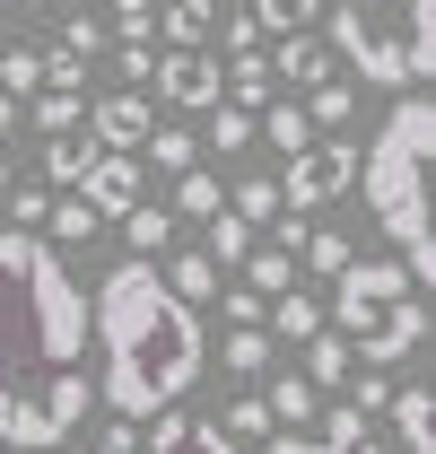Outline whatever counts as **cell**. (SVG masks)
<instances>
[{"label":"cell","mask_w":436,"mask_h":454,"mask_svg":"<svg viewBox=\"0 0 436 454\" xmlns=\"http://www.w3.org/2000/svg\"><path fill=\"white\" fill-rule=\"evenodd\" d=\"M88 288L35 227H0V446L53 454L88 419Z\"/></svg>","instance_id":"6da1fadb"},{"label":"cell","mask_w":436,"mask_h":454,"mask_svg":"<svg viewBox=\"0 0 436 454\" xmlns=\"http://www.w3.org/2000/svg\"><path fill=\"white\" fill-rule=\"evenodd\" d=\"M88 349L105 358L97 394H105L122 419H149L166 402H183L201 385V358H210L201 306H183V297L158 280V262H140V254L113 262L105 288L88 297Z\"/></svg>","instance_id":"7a4b0ae2"},{"label":"cell","mask_w":436,"mask_h":454,"mask_svg":"<svg viewBox=\"0 0 436 454\" xmlns=\"http://www.w3.org/2000/svg\"><path fill=\"white\" fill-rule=\"evenodd\" d=\"M428 149H436V106L428 97H393L384 131L358 149V192L376 227L393 236L401 271L410 280H436V236H428Z\"/></svg>","instance_id":"3957f363"},{"label":"cell","mask_w":436,"mask_h":454,"mask_svg":"<svg viewBox=\"0 0 436 454\" xmlns=\"http://www.w3.org/2000/svg\"><path fill=\"white\" fill-rule=\"evenodd\" d=\"M323 324L349 340V358H367V367H401L419 340H428V306H419V280L401 271V262H340L331 271V306Z\"/></svg>","instance_id":"277c9868"},{"label":"cell","mask_w":436,"mask_h":454,"mask_svg":"<svg viewBox=\"0 0 436 454\" xmlns=\"http://www.w3.org/2000/svg\"><path fill=\"white\" fill-rule=\"evenodd\" d=\"M315 35H323V44L349 61L367 88H410L401 35H384V27H376V9H323V18H315Z\"/></svg>","instance_id":"5b68a950"},{"label":"cell","mask_w":436,"mask_h":454,"mask_svg":"<svg viewBox=\"0 0 436 454\" xmlns=\"http://www.w3.org/2000/svg\"><path fill=\"white\" fill-rule=\"evenodd\" d=\"M358 184V140H306V149H288V175H279V210H297V219H315L323 201H340Z\"/></svg>","instance_id":"8992f818"},{"label":"cell","mask_w":436,"mask_h":454,"mask_svg":"<svg viewBox=\"0 0 436 454\" xmlns=\"http://www.w3.org/2000/svg\"><path fill=\"white\" fill-rule=\"evenodd\" d=\"M149 88H158L166 106H183V114H210L218 106V53L210 44H175V53H158Z\"/></svg>","instance_id":"52a82bcc"},{"label":"cell","mask_w":436,"mask_h":454,"mask_svg":"<svg viewBox=\"0 0 436 454\" xmlns=\"http://www.w3.org/2000/svg\"><path fill=\"white\" fill-rule=\"evenodd\" d=\"M79 201H88L97 219H122L131 201H149V167H140L131 149H97V167L79 175Z\"/></svg>","instance_id":"ba28073f"},{"label":"cell","mask_w":436,"mask_h":454,"mask_svg":"<svg viewBox=\"0 0 436 454\" xmlns=\"http://www.w3.org/2000/svg\"><path fill=\"white\" fill-rule=\"evenodd\" d=\"M140 454H236V437H227L218 419H201V411L166 402V411H149V437H140Z\"/></svg>","instance_id":"9c48e42d"},{"label":"cell","mask_w":436,"mask_h":454,"mask_svg":"<svg viewBox=\"0 0 436 454\" xmlns=\"http://www.w3.org/2000/svg\"><path fill=\"white\" fill-rule=\"evenodd\" d=\"M262 61H271V88H288V97H306V88L331 79V44L315 35V27H306V35H271Z\"/></svg>","instance_id":"30bf717a"},{"label":"cell","mask_w":436,"mask_h":454,"mask_svg":"<svg viewBox=\"0 0 436 454\" xmlns=\"http://www.w3.org/2000/svg\"><path fill=\"white\" fill-rule=\"evenodd\" d=\"M149 122H158V114H149V97H140V88H113V97H97V106H88V140H97V149H131V158H140Z\"/></svg>","instance_id":"8fae6325"},{"label":"cell","mask_w":436,"mask_h":454,"mask_svg":"<svg viewBox=\"0 0 436 454\" xmlns=\"http://www.w3.org/2000/svg\"><path fill=\"white\" fill-rule=\"evenodd\" d=\"M384 411H393V437H384L393 454H436V402H428V385H393Z\"/></svg>","instance_id":"7c38bea8"},{"label":"cell","mask_w":436,"mask_h":454,"mask_svg":"<svg viewBox=\"0 0 436 454\" xmlns=\"http://www.w3.org/2000/svg\"><path fill=\"white\" fill-rule=\"evenodd\" d=\"M158 280L175 288V297H183V306H210V297H218V262H210V254H201V245H192V254H175V245H166V262H158Z\"/></svg>","instance_id":"4fadbf2b"},{"label":"cell","mask_w":436,"mask_h":454,"mask_svg":"<svg viewBox=\"0 0 436 454\" xmlns=\"http://www.w3.org/2000/svg\"><path fill=\"white\" fill-rule=\"evenodd\" d=\"M262 333H271V340H315V333H323V306H315L306 288H279L271 306H262Z\"/></svg>","instance_id":"5bb4252c"},{"label":"cell","mask_w":436,"mask_h":454,"mask_svg":"<svg viewBox=\"0 0 436 454\" xmlns=\"http://www.w3.org/2000/svg\"><path fill=\"white\" fill-rule=\"evenodd\" d=\"M253 131H262V140H271L279 158H288V149H306V140H315V122H306V106H297V97H288V88H271V97H262V122H253Z\"/></svg>","instance_id":"9a60e30c"},{"label":"cell","mask_w":436,"mask_h":454,"mask_svg":"<svg viewBox=\"0 0 436 454\" xmlns=\"http://www.w3.org/2000/svg\"><path fill=\"white\" fill-rule=\"evenodd\" d=\"M140 167L183 175V167H201V140H192L183 122H149V140H140Z\"/></svg>","instance_id":"2e32d148"},{"label":"cell","mask_w":436,"mask_h":454,"mask_svg":"<svg viewBox=\"0 0 436 454\" xmlns=\"http://www.w3.org/2000/svg\"><path fill=\"white\" fill-rule=\"evenodd\" d=\"M122 245H131L140 262H158L166 245H175V210H158V201H131V210H122Z\"/></svg>","instance_id":"e0dca14e"},{"label":"cell","mask_w":436,"mask_h":454,"mask_svg":"<svg viewBox=\"0 0 436 454\" xmlns=\"http://www.w3.org/2000/svg\"><path fill=\"white\" fill-rule=\"evenodd\" d=\"M88 167H97V140H88V122H79V131H53V140H44V184H79Z\"/></svg>","instance_id":"ac0fdd59"},{"label":"cell","mask_w":436,"mask_h":454,"mask_svg":"<svg viewBox=\"0 0 436 454\" xmlns=\"http://www.w3.org/2000/svg\"><path fill=\"white\" fill-rule=\"evenodd\" d=\"M210 27H218V0H166V9H158L166 44H210Z\"/></svg>","instance_id":"d6986e66"},{"label":"cell","mask_w":436,"mask_h":454,"mask_svg":"<svg viewBox=\"0 0 436 454\" xmlns=\"http://www.w3.org/2000/svg\"><path fill=\"white\" fill-rule=\"evenodd\" d=\"M349 367H358V358H349V340L331 333V324L306 340V385H315V394H323V385H349Z\"/></svg>","instance_id":"ffe728a7"},{"label":"cell","mask_w":436,"mask_h":454,"mask_svg":"<svg viewBox=\"0 0 436 454\" xmlns=\"http://www.w3.org/2000/svg\"><path fill=\"white\" fill-rule=\"evenodd\" d=\"M27 122L53 140V131H79V122H88V106H79V88H35V97H27Z\"/></svg>","instance_id":"44dd1931"},{"label":"cell","mask_w":436,"mask_h":454,"mask_svg":"<svg viewBox=\"0 0 436 454\" xmlns=\"http://www.w3.org/2000/svg\"><path fill=\"white\" fill-rule=\"evenodd\" d=\"M245 288H253V297L297 288V254H288V245H253V254H245Z\"/></svg>","instance_id":"7402d4cb"},{"label":"cell","mask_w":436,"mask_h":454,"mask_svg":"<svg viewBox=\"0 0 436 454\" xmlns=\"http://www.w3.org/2000/svg\"><path fill=\"white\" fill-rule=\"evenodd\" d=\"M44 88V44H0V97H35Z\"/></svg>","instance_id":"603a6c76"},{"label":"cell","mask_w":436,"mask_h":454,"mask_svg":"<svg viewBox=\"0 0 436 454\" xmlns=\"http://www.w3.org/2000/svg\"><path fill=\"white\" fill-rule=\"evenodd\" d=\"M227 210H236L245 227H271V219H279V175H236Z\"/></svg>","instance_id":"cb8c5ba5"},{"label":"cell","mask_w":436,"mask_h":454,"mask_svg":"<svg viewBox=\"0 0 436 454\" xmlns=\"http://www.w3.org/2000/svg\"><path fill=\"white\" fill-rule=\"evenodd\" d=\"M97 227H105V219H97V210L70 192V201H53V210H44V227H35V236H44V245H88Z\"/></svg>","instance_id":"d4e9b609"},{"label":"cell","mask_w":436,"mask_h":454,"mask_svg":"<svg viewBox=\"0 0 436 454\" xmlns=\"http://www.w3.org/2000/svg\"><path fill=\"white\" fill-rule=\"evenodd\" d=\"M262 411H271V428H306V419H315V385H306V376H271Z\"/></svg>","instance_id":"484cf974"},{"label":"cell","mask_w":436,"mask_h":454,"mask_svg":"<svg viewBox=\"0 0 436 454\" xmlns=\"http://www.w3.org/2000/svg\"><path fill=\"white\" fill-rule=\"evenodd\" d=\"M323 18V0H253V27H262V44L271 35H306Z\"/></svg>","instance_id":"4316f807"},{"label":"cell","mask_w":436,"mask_h":454,"mask_svg":"<svg viewBox=\"0 0 436 454\" xmlns=\"http://www.w3.org/2000/svg\"><path fill=\"white\" fill-rule=\"evenodd\" d=\"M218 358H227V376H262L271 367V333L262 324H236V333L218 340Z\"/></svg>","instance_id":"83f0119b"},{"label":"cell","mask_w":436,"mask_h":454,"mask_svg":"<svg viewBox=\"0 0 436 454\" xmlns=\"http://www.w3.org/2000/svg\"><path fill=\"white\" fill-rule=\"evenodd\" d=\"M401 61H410V79H428V70H436V0H410V35H401Z\"/></svg>","instance_id":"f1b7e54d"},{"label":"cell","mask_w":436,"mask_h":454,"mask_svg":"<svg viewBox=\"0 0 436 454\" xmlns=\"http://www.w3.org/2000/svg\"><path fill=\"white\" fill-rule=\"evenodd\" d=\"M166 210H175V219H210V210H218V175H210V167H183Z\"/></svg>","instance_id":"f546056e"},{"label":"cell","mask_w":436,"mask_h":454,"mask_svg":"<svg viewBox=\"0 0 436 454\" xmlns=\"http://www.w3.org/2000/svg\"><path fill=\"white\" fill-rule=\"evenodd\" d=\"M262 97H271V61L236 53V61H227V106H262Z\"/></svg>","instance_id":"4dcf8cb0"},{"label":"cell","mask_w":436,"mask_h":454,"mask_svg":"<svg viewBox=\"0 0 436 454\" xmlns=\"http://www.w3.org/2000/svg\"><path fill=\"white\" fill-rule=\"evenodd\" d=\"M349 254H358V245H349L340 227H306V245H297V262H306V271H323V280L349 262Z\"/></svg>","instance_id":"1f68e13d"},{"label":"cell","mask_w":436,"mask_h":454,"mask_svg":"<svg viewBox=\"0 0 436 454\" xmlns=\"http://www.w3.org/2000/svg\"><path fill=\"white\" fill-rule=\"evenodd\" d=\"M201 122H210V149H218V158H236V149L253 140V106H210Z\"/></svg>","instance_id":"d6a6232c"},{"label":"cell","mask_w":436,"mask_h":454,"mask_svg":"<svg viewBox=\"0 0 436 454\" xmlns=\"http://www.w3.org/2000/svg\"><path fill=\"white\" fill-rule=\"evenodd\" d=\"M201 254H210V262H245V254H253V227L236 219V210H210V245H201Z\"/></svg>","instance_id":"836d02e7"},{"label":"cell","mask_w":436,"mask_h":454,"mask_svg":"<svg viewBox=\"0 0 436 454\" xmlns=\"http://www.w3.org/2000/svg\"><path fill=\"white\" fill-rule=\"evenodd\" d=\"M349 106H358V97H349V79H323V88H306V122H323V131H340V122H349Z\"/></svg>","instance_id":"e575fe53"},{"label":"cell","mask_w":436,"mask_h":454,"mask_svg":"<svg viewBox=\"0 0 436 454\" xmlns=\"http://www.w3.org/2000/svg\"><path fill=\"white\" fill-rule=\"evenodd\" d=\"M236 446H262L271 437V411H262V394H245V402H227V419H218Z\"/></svg>","instance_id":"d590c367"},{"label":"cell","mask_w":436,"mask_h":454,"mask_svg":"<svg viewBox=\"0 0 436 454\" xmlns=\"http://www.w3.org/2000/svg\"><path fill=\"white\" fill-rule=\"evenodd\" d=\"M149 27H158L149 0H113V9H105V35H113V44H149Z\"/></svg>","instance_id":"8d00e7d4"},{"label":"cell","mask_w":436,"mask_h":454,"mask_svg":"<svg viewBox=\"0 0 436 454\" xmlns=\"http://www.w3.org/2000/svg\"><path fill=\"white\" fill-rule=\"evenodd\" d=\"M9 227H44V210H53V184H9Z\"/></svg>","instance_id":"74e56055"},{"label":"cell","mask_w":436,"mask_h":454,"mask_svg":"<svg viewBox=\"0 0 436 454\" xmlns=\"http://www.w3.org/2000/svg\"><path fill=\"white\" fill-rule=\"evenodd\" d=\"M44 88H88V53H70V44H44Z\"/></svg>","instance_id":"f35d334b"},{"label":"cell","mask_w":436,"mask_h":454,"mask_svg":"<svg viewBox=\"0 0 436 454\" xmlns=\"http://www.w3.org/2000/svg\"><path fill=\"white\" fill-rule=\"evenodd\" d=\"M53 44H70V53H88V61H97V53H105V44H113V35H105V18H88V9H79V18L61 27Z\"/></svg>","instance_id":"ab89813d"},{"label":"cell","mask_w":436,"mask_h":454,"mask_svg":"<svg viewBox=\"0 0 436 454\" xmlns=\"http://www.w3.org/2000/svg\"><path fill=\"white\" fill-rule=\"evenodd\" d=\"M218 35H227V53H262V27H253V9H227V18H218Z\"/></svg>","instance_id":"60d3db41"},{"label":"cell","mask_w":436,"mask_h":454,"mask_svg":"<svg viewBox=\"0 0 436 454\" xmlns=\"http://www.w3.org/2000/svg\"><path fill=\"white\" fill-rule=\"evenodd\" d=\"M113 70H122V88H149L158 53H149V44H113Z\"/></svg>","instance_id":"b9f144b4"},{"label":"cell","mask_w":436,"mask_h":454,"mask_svg":"<svg viewBox=\"0 0 436 454\" xmlns=\"http://www.w3.org/2000/svg\"><path fill=\"white\" fill-rule=\"evenodd\" d=\"M349 385H358V394H349V411H358V419H376V411H384V394H393L384 376H358V367H349Z\"/></svg>","instance_id":"7bdbcfd3"},{"label":"cell","mask_w":436,"mask_h":454,"mask_svg":"<svg viewBox=\"0 0 436 454\" xmlns=\"http://www.w3.org/2000/svg\"><path fill=\"white\" fill-rule=\"evenodd\" d=\"M262 306H271V297H253V288H227V297H218L227 324H262Z\"/></svg>","instance_id":"ee69618b"},{"label":"cell","mask_w":436,"mask_h":454,"mask_svg":"<svg viewBox=\"0 0 436 454\" xmlns=\"http://www.w3.org/2000/svg\"><path fill=\"white\" fill-rule=\"evenodd\" d=\"M253 454H331V446H323V437H297V428H279V437H262Z\"/></svg>","instance_id":"f6af8a7d"},{"label":"cell","mask_w":436,"mask_h":454,"mask_svg":"<svg viewBox=\"0 0 436 454\" xmlns=\"http://www.w3.org/2000/svg\"><path fill=\"white\" fill-rule=\"evenodd\" d=\"M97 454H140V428H131V419H122V428H105V437H97Z\"/></svg>","instance_id":"bcb514c9"},{"label":"cell","mask_w":436,"mask_h":454,"mask_svg":"<svg viewBox=\"0 0 436 454\" xmlns=\"http://www.w3.org/2000/svg\"><path fill=\"white\" fill-rule=\"evenodd\" d=\"M9 131H18V97H0V149H9Z\"/></svg>","instance_id":"7dc6e473"},{"label":"cell","mask_w":436,"mask_h":454,"mask_svg":"<svg viewBox=\"0 0 436 454\" xmlns=\"http://www.w3.org/2000/svg\"><path fill=\"white\" fill-rule=\"evenodd\" d=\"M323 9H384V0H323Z\"/></svg>","instance_id":"c3c4849f"},{"label":"cell","mask_w":436,"mask_h":454,"mask_svg":"<svg viewBox=\"0 0 436 454\" xmlns=\"http://www.w3.org/2000/svg\"><path fill=\"white\" fill-rule=\"evenodd\" d=\"M0 201H9V158H0Z\"/></svg>","instance_id":"681fc988"},{"label":"cell","mask_w":436,"mask_h":454,"mask_svg":"<svg viewBox=\"0 0 436 454\" xmlns=\"http://www.w3.org/2000/svg\"><path fill=\"white\" fill-rule=\"evenodd\" d=\"M18 9H44V0H18Z\"/></svg>","instance_id":"f907efd6"},{"label":"cell","mask_w":436,"mask_h":454,"mask_svg":"<svg viewBox=\"0 0 436 454\" xmlns=\"http://www.w3.org/2000/svg\"><path fill=\"white\" fill-rule=\"evenodd\" d=\"M0 454H9V446H0Z\"/></svg>","instance_id":"816d5d0a"}]
</instances>
